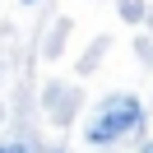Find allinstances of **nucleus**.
I'll use <instances>...</instances> for the list:
<instances>
[{"mask_svg":"<svg viewBox=\"0 0 153 153\" xmlns=\"http://www.w3.org/2000/svg\"><path fill=\"white\" fill-rule=\"evenodd\" d=\"M139 121H144V107H139V97H130V93H121V97H107V102L97 107L93 125H88V139H93V144H111V139H121L125 130H134Z\"/></svg>","mask_w":153,"mask_h":153,"instance_id":"1","label":"nucleus"},{"mask_svg":"<svg viewBox=\"0 0 153 153\" xmlns=\"http://www.w3.org/2000/svg\"><path fill=\"white\" fill-rule=\"evenodd\" d=\"M0 153H19V149H0Z\"/></svg>","mask_w":153,"mask_h":153,"instance_id":"2","label":"nucleus"},{"mask_svg":"<svg viewBox=\"0 0 153 153\" xmlns=\"http://www.w3.org/2000/svg\"><path fill=\"white\" fill-rule=\"evenodd\" d=\"M23 5H33V0H23Z\"/></svg>","mask_w":153,"mask_h":153,"instance_id":"3","label":"nucleus"}]
</instances>
